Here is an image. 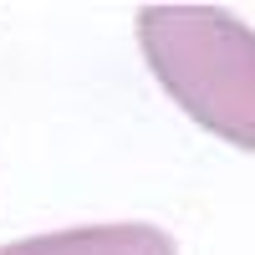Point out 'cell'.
I'll list each match as a JSON object with an SVG mask.
<instances>
[{"label":"cell","mask_w":255,"mask_h":255,"mask_svg":"<svg viewBox=\"0 0 255 255\" xmlns=\"http://www.w3.org/2000/svg\"><path fill=\"white\" fill-rule=\"evenodd\" d=\"M138 46L158 87L204 133L255 153V31L220 5L138 10Z\"/></svg>","instance_id":"6da1fadb"},{"label":"cell","mask_w":255,"mask_h":255,"mask_svg":"<svg viewBox=\"0 0 255 255\" xmlns=\"http://www.w3.org/2000/svg\"><path fill=\"white\" fill-rule=\"evenodd\" d=\"M0 255H179L174 235H163L158 225L118 220V225H77V230H51V235L10 240Z\"/></svg>","instance_id":"7a4b0ae2"}]
</instances>
